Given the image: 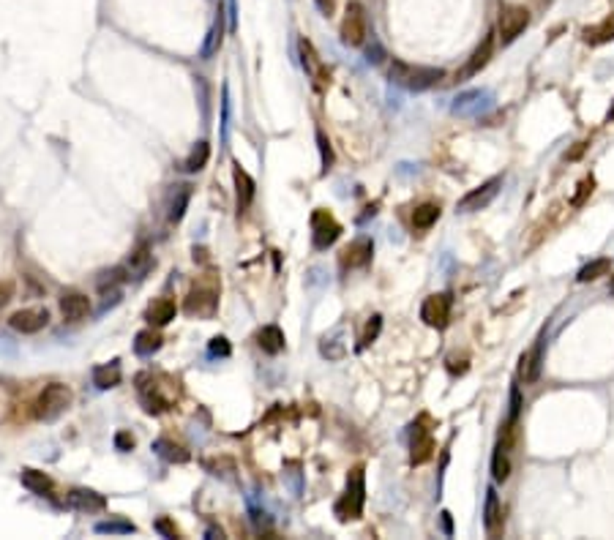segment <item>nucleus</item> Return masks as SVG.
<instances>
[{"label":"nucleus","instance_id":"f257e3e1","mask_svg":"<svg viewBox=\"0 0 614 540\" xmlns=\"http://www.w3.org/2000/svg\"><path fill=\"white\" fill-rule=\"evenodd\" d=\"M443 77H445V71L437 68V65H410L401 63V61H393V65H390V82L410 91V93H420V91L434 88Z\"/></svg>","mask_w":614,"mask_h":540},{"label":"nucleus","instance_id":"f03ea898","mask_svg":"<svg viewBox=\"0 0 614 540\" xmlns=\"http://www.w3.org/2000/svg\"><path fill=\"white\" fill-rule=\"evenodd\" d=\"M219 309V276L205 273L199 276L186 298V314L189 317H213Z\"/></svg>","mask_w":614,"mask_h":540},{"label":"nucleus","instance_id":"7ed1b4c3","mask_svg":"<svg viewBox=\"0 0 614 540\" xmlns=\"http://www.w3.org/2000/svg\"><path fill=\"white\" fill-rule=\"evenodd\" d=\"M363 505H366V477H363V467H355L347 475V488L341 500L333 505V513L339 516V521H355L363 516Z\"/></svg>","mask_w":614,"mask_h":540},{"label":"nucleus","instance_id":"20e7f679","mask_svg":"<svg viewBox=\"0 0 614 540\" xmlns=\"http://www.w3.org/2000/svg\"><path fill=\"white\" fill-rule=\"evenodd\" d=\"M71 401H74V393H71V387L63 385V382H52V385H47L41 393H38V399H36V417L38 420H58L61 415L71 407Z\"/></svg>","mask_w":614,"mask_h":540},{"label":"nucleus","instance_id":"39448f33","mask_svg":"<svg viewBox=\"0 0 614 540\" xmlns=\"http://www.w3.org/2000/svg\"><path fill=\"white\" fill-rule=\"evenodd\" d=\"M527 25H530V11H527L524 6H502V8H500L497 33H500V41H502V44L516 41L519 36L527 31Z\"/></svg>","mask_w":614,"mask_h":540},{"label":"nucleus","instance_id":"423d86ee","mask_svg":"<svg viewBox=\"0 0 614 540\" xmlns=\"http://www.w3.org/2000/svg\"><path fill=\"white\" fill-rule=\"evenodd\" d=\"M491 104H494V95L489 91L473 88V91H464V93H459L453 98L451 112L459 115V118H478V115H484L486 109H491Z\"/></svg>","mask_w":614,"mask_h":540},{"label":"nucleus","instance_id":"0eeeda50","mask_svg":"<svg viewBox=\"0 0 614 540\" xmlns=\"http://www.w3.org/2000/svg\"><path fill=\"white\" fill-rule=\"evenodd\" d=\"M451 309H453V298L448 292H437V295H429L420 306V319L429 325V327H448L451 322Z\"/></svg>","mask_w":614,"mask_h":540},{"label":"nucleus","instance_id":"6e6552de","mask_svg":"<svg viewBox=\"0 0 614 540\" xmlns=\"http://www.w3.org/2000/svg\"><path fill=\"white\" fill-rule=\"evenodd\" d=\"M339 238H341V224L336 222L328 210H314V216H312V243H314V249L325 252Z\"/></svg>","mask_w":614,"mask_h":540},{"label":"nucleus","instance_id":"1a4fd4ad","mask_svg":"<svg viewBox=\"0 0 614 540\" xmlns=\"http://www.w3.org/2000/svg\"><path fill=\"white\" fill-rule=\"evenodd\" d=\"M369 36V25H366V11L360 3H350L341 20V41L347 47H360Z\"/></svg>","mask_w":614,"mask_h":540},{"label":"nucleus","instance_id":"9d476101","mask_svg":"<svg viewBox=\"0 0 614 540\" xmlns=\"http://www.w3.org/2000/svg\"><path fill=\"white\" fill-rule=\"evenodd\" d=\"M500 186H502V178L486 180L484 186H478V189L470 191L467 196H461L459 205H456V210H459V213H478V210H486V208L494 202V196L500 194Z\"/></svg>","mask_w":614,"mask_h":540},{"label":"nucleus","instance_id":"9b49d317","mask_svg":"<svg viewBox=\"0 0 614 540\" xmlns=\"http://www.w3.org/2000/svg\"><path fill=\"white\" fill-rule=\"evenodd\" d=\"M49 322V311L47 309H22V311H14L8 317V325L17 330V333H38L44 330Z\"/></svg>","mask_w":614,"mask_h":540},{"label":"nucleus","instance_id":"f8f14e48","mask_svg":"<svg viewBox=\"0 0 614 540\" xmlns=\"http://www.w3.org/2000/svg\"><path fill=\"white\" fill-rule=\"evenodd\" d=\"M434 456V440H431V434H429V429H423V426H413L410 429V464H426L429 458Z\"/></svg>","mask_w":614,"mask_h":540},{"label":"nucleus","instance_id":"ddd939ff","mask_svg":"<svg viewBox=\"0 0 614 540\" xmlns=\"http://www.w3.org/2000/svg\"><path fill=\"white\" fill-rule=\"evenodd\" d=\"M541 369H544V341H538L519 357V380L524 385H532L541 377Z\"/></svg>","mask_w":614,"mask_h":540},{"label":"nucleus","instance_id":"4468645a","mask_svg":"<svg viewBox=\"0 0 614 540\" xmlns=\"http://www.w3.org/2000/svg\"><path fill=\"white\" fill-rule=\"evenodd\" d=\"M153 268V256H151V249L142 243V246H137L134 252L129 254L126 259V265L121 268L123 270V279H131V281H139V279H145L148 276V270Z\"/></svg>","mask_w":614,"mask_h":540},{"label":"nucleus","instance_id":"2eb2a0df","mask_svg":"<svg viewBox=\"0 0 614 540\" xmlns=\"http://www.w3.org/2000/svg\"><path fill=\"white\" fill-rule=\"evenodd\" d=\"M66 502L79 513H98V510L107 508V500L101 494H96L93 488H71L66 494Z\"/></svg>","mask_w":614,"mask_h":540},{"label":"nucleus","instance_id":"dca6fc26","mask_svg":"<svg viewBox=\"0 0 614 540\" xmlns=\"http://www.w3.org/2000/svg\"><path fill=\"white\" fill-rule=\"evenodd\" d=\"M371 254H374V243L369 238H358L353 240L344 252H341V268H363L371 262Z\"/></svg>","mask_w":614,"mask_h":540},{"label":"nucleus","instance_id":"f3484780","mask_svg":"<svg viewBox=\"0 0 614 540\" xmlns=\"http://www.w3.org/2000/svg\"><path fill=\"white\" fill-rule=\"evenodd\" d=\"M232 178H235V194H238V213H246V210H249V205L254 202L257 186H254L252 175H249V172H246L240 164H235Z\"/></svg>","mask_w":614,"mask_h":540},{"label":"nucleus","instance_id":"a211bd4d","mask_svg":"<svg viewBox=\"0 0 614 540\" xmlns=\"http://www.w3.org/2000/svg\"><path fill=\"white\" fill-rule=\"evenodd\" d=\"M61 311H63V319L68 322H79L91 314V298L82 295V292H66L61 298Z\"/></svg>","mask_w":614,"mask_h":540},{"label":"nucleus","instance_id":"6ab92c4d","mask_svg":"<svg viewBox=\"0 0 614 540\" xmlns=\"http://www.w3.org/2000/svg\"><path fill=\"white\" fill-rule=\"evenodd\" d=\"M491 52H494V38H491V36H486L484 41H481V47H478V49L473 52V58L467 61V65H464V68H461V71L456 74V79L461 82V79H470V77H475V74H478V71H481V68H484V65L491 61Z\"/></svg>","mask_w":614,"mask_h":540},{"label":"nucleus","instance_id":"aec40b11","mask_svg":"<svg viewBox=\"0 0 614 540\" xmlns=\"http://www.w3.org/2000/svg\"><path fill=\"white\" fill-rule=\"evenodd\" d=\"M192 202V186L189 183H181L175 186L172 194H169V205H167V222L178 224L183 216H186V208Z\"/></svg>","mask_w":614,"mask_h":540},{"label":"nucleus","instance_id":"412c9836","mask_svg":"<svg viewBox=\"0 0 614 540\" xmlns=\"http://www.w3.org/2000/svg\"><path fill=\"white\" fill-rule=\"evenodd\" d=\"M222 41H224V11L219 8V11H216V20H213V25H210V31L205 36V44H202V49H199V58H202V61H210V58L222 49Z\"/></svg>","mask_w":614,"mask_h":540},{"label":"nucleus","instance_id":"4be33fe9","mask_svg":"<svg viewBox=\"0 0 614 540\" xmlns=\"http://www.w3.org/2000/svg\"><path fill=\"white\" fill-rule=\"evenodd\" d=\"M175 314H178L175 300H169V298H159V300H153V303L148 306L145 319H148L153 327H164V325H169V322L175 319Z\"/></svg>","mask_w":614,"mask_h":540},{"label":"nucleus","instance_id":"5701e85b","mask_svg":"<svg viewBox=\"0 0 614 540\" xmlns=\"http://www.w3.org/2000/svg\"><path fill=\"white\" fill-rule=\"evenodd\" d=\"M257 344L262 352L268 355H279V352L287 347V339H284V330L279 325H265L257 333Z\"/></svg>","mask_w":614,"mask_h":540},{"label":"nucleus","instance_id":"b1692460","mask_svg":"<svg viewBox=\"0 0 614 540\" xmlns=\"http://www.w3.org/2000/svg\"><path fill=\"white\" fill-rule=\"evenodd\" d=\"M484 527L489 535H497V532L502 530V508H500V500H497V491H494V488L486 491Z\"/></svg>","mask_w":614,"mask_h":540},{"label":"nucleus","instance_id":"393cba45","mask_svg":"<svg viewBox=\"0 0 614 540\" xmlns=\"http://www.w3.org/2000/svg\"><path fill=\"white\" fill-rule=\"evenodd\" d=\"M22 486L33 491V494H38V497H47V494H52V488H55V483H52V477L47 475V472H38V470H31V467H25L22 470Z\"/></svg>","mask_w":614,"mask_h":540},{"label":"nucleus","instance_id":"a878e982","mask_svg":"<svg viewBox=\"0 0 614 540\" xmlns=\"http://www.w3.org/2000/svg\"><path fill=\"white\" fill-rule=\"evenodd\" d=\"M121 377H123V371H121V363H118V360H112V363H101V366L93 369V385H96L98 390L118 387V385H121Z\"/></svg>","mask_w":614,"mask_h":540},{"label":"nucleus","instance_id":"bb28decb","mask_svg":"<svg viewBox=\"0 0 614 540\" xmlns=\"http://www.w3.org/2000/svg\"><path fill=\"white\" fill-rule=\"evenodd\" d=\"M153 453L164 461H169V464H186L189 461V450L178 445V442H172V440H167V437L153 442Z\"/></svg>","mask_w":614,"mask_h":540},{"label":"nucleus","instance_id":"cd10ccee","mask_svg":"<svg viewBox=\"0 0 614 540\" xmlns=\"http://www.w3.org/2000/svg\"><path fill=\"white\" fill-rule=\"evenodd\" d=\"M159 350H162V333H159V330L148 327V330H139V333H137L134 352H137L139 357H151V355H156Z\"/></svg>","mask_w":614,"mask_h":540},{"label":"nucleus","instance_id":"c85d7f7f","mask_svg":"<svg viewBox=\"0 0 614 540\" xmlns=\"http://www.w3.org/2000/svg\"><path fill=\"white\" fill-rule=\"evenodd\" d=\"M298 49H300V61H303V68L314 77V79H323L325 77V68H323V61H320V55L314 52V47H312V41H306V38H300V44H298Z\"/></svg>","mask_w":614,"mask_h":540},{"label":"nucleus","instance_id":"c756f323","mask_svg":"<svg viewBox=\"0 0 614 540\" xmlns=\"http://www.w3.org/2000/svg\"><path fill=\"white\" fill-rule=\"evenodd\" d=\"M491 475L497 483H502V480H508L511 475V450L508 447H502L497 442L494 447V456H491Z\"/></svg>","mask_w":614,"mask_h":540},{"label":"nucleus","instance_id":"7c9ffc66","mask_svg":"<svg viewBox=\"0 0 614 540\" xmlns=\"http://www.w3.org/2000/svg\"><path fill=\"white\" fill-rule=\"evenodd\" d=\"M208 159H210V145H208V142H197L194 148H192V153L183 161V172H192V175H194V172H202Z\"/></svg>","mask_w":614,"mask_h":540},{"label":"nucleus","instance_id":"2f4dec72","mask_svg":"<svg viewBox=\"0 0 614 540\" xmlns=\"http://www.w3.org/2000/svg\"><path fill=\"white\" fill-rule=\"evenodd\" d=\"M437 219H440V205H434V202H423L413 210V226L415 229H429V226L437 224Z\"/></svg>","mask_w":614,"mask_h":540},{"label":"nucleus","instance_id":"473e14b6","mask_svg":"<svg viewBox=\"0 0 614 540\" xmlns=\"http://www.w3.org/2000/svg\"><path fill=\"white\" fill-rule=\"evenodd\" d=\"M609 270H612V262H609V259H592L590 265H584L582 270H579L576 281H579V284L595 281V279H601V276H609Z\"/></svg>","mask_w":614,"mask_h":540},{"label":"nucleus","instance_id":"72a5a7b5","mask_svg":"<svg viewBox=\"0 0 614 540\" xmlns=\"http://www.w3.org/2000/svg\"><path fill=\"white\" fill-rule=\"evenodd\" d=\"M96 532H101V535H129V532H137V527L129 518H109V521H98Z\"/></svg>","mask_w":614,"mask_h":540},{"label":"nucleus","instance_id":"f704fd0d","mask_svg":"<svg viewBox=\"0 0 614 540\" xmlns=\"http://www.w3.org/2000/svg\"><path fill=\"white\" fill-rule=\"evenodd\" d=\"M584 38H587L590 44H604V41H612V38H614V20H612V17H606L601 25L587 28V31H584Z\"/></svg>","mask_w":614,"mask_h":540},{"label":"nucleus","instance_id":"c9c22d12","mask_svg":"<svg viewBox=\"0 0 614 540\" xmlns=\"http://www.w3.org/2000/svg\"><path fill=\"white\" fill-rule=\"evenodd\" d=\"M320 352H323L328 360H341L347 347H344V341H339V336H330V339L325 336L323 344H320Z\"/></svg>","mask_w":614,"mask_h":540},{"label":"nucleus","instance_id":"e433bc0d","mask_svg":"<svg viewBox=\"0 0 614 540\" xmlns=\"http://www.w3.org/2000/svg\"><path fill=\"white\" fill-rule=\"evenodd\" d=\"M380 330H383V317L380 314H374V317L369 319V325H366V330H363V336H360V350L363 347H369L377 336H380Z\"/></svg>","mask_w":614,"mask_h":540},{"label":"nucleus","instance_id":"4c0bfd02","mask_svg":"<svg viewBox=\"0 0 614 540\" xmlns=\"http://www.w3.org/2000/svg\"><path fill=\"white\" fill-rule=\"evenodd\" d=\"M317 145H320V156H323V175H328V169L333 167V148L323 131H317Z\"/></svg>","mask_w":614,"mask_h":540},{"label":"nucleus","instance_id":"58836bf2","mask_svg":"<svg viewBox=\"0 0 614 540\" xmlns=\"http://www.w3.org/2000/svg\"><path fill=\"white\" fill-rule=\"evenodd\" d=\"M208 355H210V357H229V355H232V347H229V341H227L224 336H213L210 344H208Z\"/></svg>","mask_w":614,"mask_h":540},{"label":"nucleus","instance_id":"ea45409f","mask_svg":"<svg viewBox=\"0 0 614 540\" xmlns=\"http://www.w3.org/2000/svg\"><path fill=\"white\" fill-rule=\"evenodd\" d=\"M229 139V88H222V142Z\"/></svg>","mask_w":614,"mask_h":540},{"label":"nucleus","instance_id":"a19ab883","mask_svg":"<svg viewBox=\"0 0 614 540\" xmlns=\"http://www.w3.org/2000/svg\"><path fill=\"white\" fill-rule=\"evenodd\" d=\"M576 194H574V196H571V205H574V208H582L584 205V199H587V196H590V194H592V189H595V180H592V178H584L582 183H579V186H576Z\"/></svg>","mask_w":614,"mask_h":540},{"label":"nucleus","instance_id":"79ce46f5","mask_svg":"<svg viewBox=\"0 0 614 540\" xmlns=\"http://www.w3.org/2000/svg\"><path fill=\"white\" fill-rule=\"evenodd\" d=\"M134 445H137V442H134V437H131L129 431H118V434H115V447H118L121 453L134 450Z\"/></svg>","mask_w":614,"mask_h":540},{"label":"nucleus","instance_id":"37998d69","mask_svg":"<svg viewBox=\"0 0 614 540\" xmlns=\"http://www.w3.org/2000/svg\"><path fill=\"white\" fill-rule=\"evenodd\" d=\"M385 52H383V44L380 41H371V47H366V61L369 63H383Z\"/></svg>","mask_w":614,"mask_h":540},{"label":"nucleus","instance_id":"c03bdc74","mask_svg":"<svg viewBox=\"0 0 614 540\" xmlns=\"http://www.w3.org/2000/svg\"><path fill=\"white\" fill-rule=\"evenodd\" d=\"M519 412H521V393H519V387H514V390H511V410H508V420L516 423Z\"/></svg>","mask_w":614,"mask_h":540},{"label":"nucleus","instance_id":"a18cd8bd","mask_svg":"<svg viewBox=\"0 0 614 540\" xmlns=\"http://www.w3.org/2000/svg\"><path fill=\"white\" fill-rule=\"evenodd\" d=\"M197 88H199V104H202V118H208V85L202 77H194Z\"/></svg>","mask_w":614,"mask_h":540},{"label":"nucleus","instance_id":"49530a36","mask_svg":"<svg viewBox=\"0 0 614 540\" xmlns=\"http://www.w3.org/2000/svg\"><path fill=\"white\" fill-rule=\"evenodd\" d=\"M14 298V284L11 281H0V309Z\"/></svg>","mask_w":614,"mask_h":540},{"label":"nucleus","instance_id":"de8ad7c7","mask_svg":"<svg viewBox=\"0 0 614 540\" xmlns=\"http://www.w3.org/2000/svg\"><path fill=\"white\" fill-rule=\"evenodd\" d=\"M156 530L162 532L164 538H178V530H175V527H172L167 518H159V521H156Z\"/></svg>","mask_w":614,"mask_h":540},{"label":"nucleus","instance_id":"09e8293b","mask_svg":"<svg viewBox=\"0 0 614 540\" xmlns=\"http://www.w3.org/2000/svg\"><path fill=\"white\" fill-rule=\"evenodd\" d=\"M314 3H317V8L323 11L325 17H330L336 11V0H314Z\"/></svg>","mask_w":614,"mask_h":540},{"label":"nucleus","instance_id":"8fccbe9b","mask_svg":"<svg viewBox=\"0 0 614 540\" xmlns=\"http://www.w3.org/2000/svg\"><path fill=\"white\" fill-rule=\"evenodd\" d=\"M227 11H229V31H235V0H227Z\"/></svg>","mask_w":614,"mask_h":540},{"label":"nucleus","instance_id":"3c124183","mask_svg":"<svg viewBox=\"0 0 614 540\" xmlns=\"http://www.w3.org/2000/svg\"><path fill=\"white\" fill-rule=\"evenodd\" d=\"M443 527H445V532L451 535V513H448V510L443 513Z\"/></svg>","mask_w":614,"mask_h":540},{"label":"nucleus","instance_id":"603ef678","mask_svg":"<svg viewBox=\"0 0 614 540\" xmlns=\"http://www.w3.org/2000/svg\"><path fill=\"white\" fill-rule=\"evenodd\" d=\"M606 121H609V123H614V104H612V109H609V115H606Z\"/></svg>","mask_w":614,"mask_h":540},{"label":"nucleus","instance_id":"864d4df0","mask_svg":"<svg viewBox=\"0 0 614 540\" xmlns=\"http://www.w3.org/2000/svg\"><path fill=\"white\" fill-rule=\"evenodd\" d=\"M609 292L614 295V276H612V284H609Z\"/></svg>","mask_w":614,"mask_h":540}]
</instances>
